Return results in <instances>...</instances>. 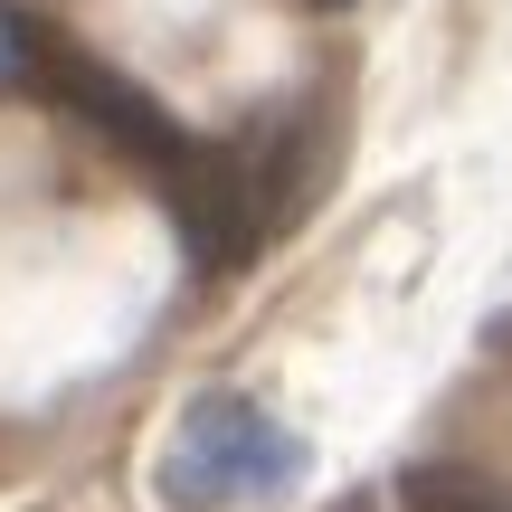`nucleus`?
<instances>
[{"label": "nucleus", "mask_w": 512, "mask_h": 512, "mask_svg": "<svg viewBox=\"0 0 512 512\" xmlns=\"http://www.w3.org/2000/svg\"><path fill=\"white\" fill-rule=\"evenodd\" d=\"M313 475L304 437L247 389H200L181 399L162 456H152V503L162 512H238V503H285Z\"/></svg>", "instance_id": "1"}, {"label": "nucleus", "mask_w": 512, "mask_h": 512, "mask_svg": "<svg viewBox=\"0 0 512 512\" xmlns=\"http://www.w3.org/2000/svg\"><path fill=\"white\" fill-rule=\"evenodd\" d=\"M399 512H512V475H484L465 456H418L399 475Z\"/></svg>", "instance_id": "2"}, {"label": "nucleus", "mask_w": 512, "mask_h": 512, "mask_svg": "<svg viewBox=\"0 0 512 512\" xmlns=\"http://www.w3.org/2000/svg\"><path fill=\"white\" fill-rule=\"evenodd\" d=\"M304 10H342V0H304Z\"/></svg>", "instance_id": "3"}]
</instances>
